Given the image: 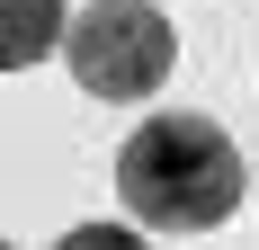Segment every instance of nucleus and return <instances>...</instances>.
<instances>
[{"instance_id":"4","label":"nucleus","mask_w":259,"mask_h":250,"mask_svg":"<svg viewBox=\"0 0 259 250\" xmlns=\"http://www.w3.org/2000/svg\"><path fill=\"white\" fill-rule=\"evenodd\" d=\"M125 241H134L125 224H80V232H72V250H125Z\"/></svg>"},{"instance_id":"2","label":"nucleus","mask_w":259,"mask_h":250,"mask_svg":"<svg viewBox=\"0 0 259 250\" xmlns=\"http://www.w3.org/2000/svg\"><path fill=\"white\" fill-rule=\"evenodd\" d=\"M63 54L90 99H152L179 63V36L152 0H90L80 18H63Z\"/></svg>"},{"instance_id":"1","label":"nucleus","mask_w":259,"mask_h":250,"mask_svg":"<svg viewBox=\"0 0 259 250\" xmlns=\"http://www.w3.org/2000/svg\"><path fill=\"white\" fill-rule=\"evenodd\" d=\"M241 188H250V161L233 152V134L214 116H188V107L143 116L116 152V197L152 232H214L241 205Z\"/></svg>"},{"instance_id":"3","label":"nucleus","mask_w":259,"mask_h":250,"mask_svg":"<svg viewBox=\"0 0 259 250\" xmlns=\"http://www.w3.org/2000/svg\"><path fill=\"white\" fill-rule=\"evenodd\" d=\"M63 0H0V72H36L63 45Z\"/></svg>"}]
</instances>
